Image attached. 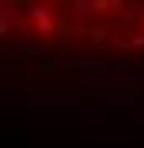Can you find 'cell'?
Here are the masks:
<instances>
[{
  "label": "cell",
  "instance_id": "obj_1",
  "mask_svg": "<svg viewBox=\"0 0 144 148\" xmlns=\"http://www.w3.org/2000/svg\"><path fill=\"white\" fill-rule=\"evenodd\" d=\"M27 20L34 24V30L40 37H50L57 30V17H54V10L47 7V3H34V7L27 10Z\"/></svg>",
  "mask_w": 144,
  "mask_h": 148
},
{
  "label": "cell",
  "instance_id": "obj_2",
  "mask_svg": "<svg viewBox=\"0 0 144 148\" xmlns=\"http://www.w3.org/2000/svg\"><path fill=\"white\" fill-rule=\"evenodd\" d=\"M124 47H131V51H137V47H144V34H131L127 40H121Z\"/></svg>",
  "mask_w": 144,
  "mask_h": 148
},
{
  "label": "cell",
  "instance_id": "obj_3",
  "mask_svg": "<svg viewBox=\"0 0 144 148\" xmlns=\"http://www.w3.org/2000/svg\"><path fill=\"white\" fill-rule=\"evenodd\" d=\"M107 37V27H94V34H90V40H104Z\"/></svg>",
  "mask_w": 144,
  "mask_h": 148
},
{
  "label": "cell",
  "instance_id": "obj_4",
  "mask_svg": "<svg viewBox=\"0 0 144 148\" xmlns=\"http://www.w3.org/2000/svg\"><path fill=\"white\" fill-rule=\"evenodd\" d=\"M10 34V20H0V37H7Z\"/></svg>",
  "mask_w": 144,
  "mask_h": 148
},
{
  "label": "cell",
  "instance_id": "obj_5",
  "mask_svg": "<svg viewBox=\"0 0 144 148\" xmlns=\"http://www.w3.org/2000/svg\"><path fill=\"white\" fill-rule=\"evenodd\" d=\"M141 20H144V10H141Z\"/></svg>",
  "mask_w": 144,
  "mask_h": 148
}]
</instances>
